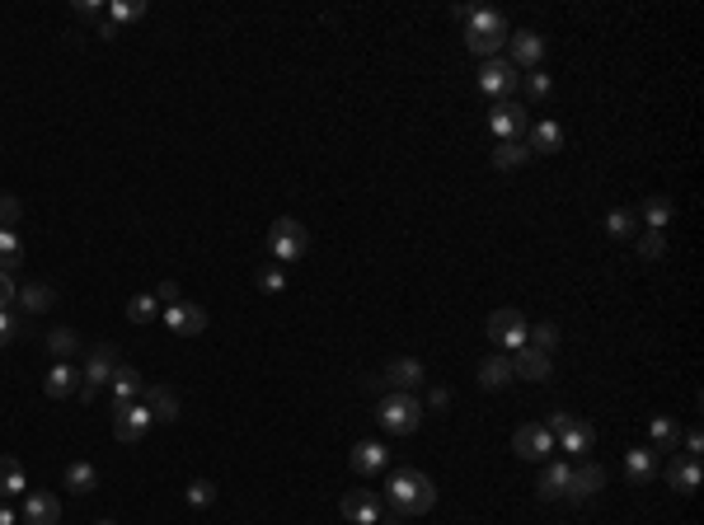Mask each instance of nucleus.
<instances>
[{
	"mask_svg": "<svg viewBox=\"0 0 704 525\" xmlns=\"http://www.w3.org/2000/svg\"><path fill=\"white\" fill-rule=\"evenodd\" d=\"M386 502L399 507L404 516H423L437 507V488H432V479L423 474V469H399V474L386 483Z\"/></svg>",
	"mask_w": 704,
	"mask_h": 525,
	"instance_id": "obj_1",
	"label": "nucleus"
},
{
	"mask_svg": "<svg viewBox=\"0 0 704 525\" xmlns=\"http://www.w3.org/2000/svg\"><path fill=\"white\" fill-rule=\"evenodd\" d=\"M460 19H465V43L474 57L489 62L494 52L507 43V19L498 10H460Z\"/></svg>",
	"mask_w": 704,
	"mask_h": 525,
	"instance_id": "obj_2",
	"label": "nucleus"
},
{
	"mask_svg": "<svg viewBox=\"0 0 704 525\" xmlns=\"http://www.w3.org/2000/svg\"><path fill=\"white\" fill-rule=\"evenodd\" d=\"M310 248V235L296 216H278L273 230H268V254H273V263H296Z\"/></svg>",
	"mask_w": 704,
	"mask_h": 525,
	"instance_id": "obj_3",
	"label": "nucleus"
},
{
	"mask_svg": "<svg viewBox=\"0 0 704 525\" xmlns=\"http://www.w3.org/2000/svg\"><path fill=\"white\" fill-rule=\"evenodd\" d=\"M376 418H381L386 432L409 436V432H418V423H423V403H418L414 394H386L381 403H376Z\"/></svg>",
	"mask_w": 704,
	"mask_h": 525,
	"instance_id": "obj_4",
	"label": "nucleus"
},
{
	"mask_svg": "<svg viewBox=\"0 0 704 525\" xmlns=\"http://www.w3.org/2000/svg\"><path fill=\"white\" fill-rule=\"evenodd\" d=\"M113 371H118V347H113V343H94L90 356H85V371H80V384L99 394L103 384L113 380Z\"/></svg>",
	"mask_w": 704,
	"mask_h": 525,
	"instance_id": "obj_5",
	"label": "nucleus"
},
{
	"mask_svg": "<svg viewBox=\"0 0 704 525\" xmlns=\"http://www.w3.org/2000/svg\"><path fill=\"white\" fill-rule=\"evenodd\" d=\"M489 338H494L498 347L522 352V347H526V319H522V310H494V315H489Z\"/></svg>",
	"mask_w": 704,
	"mask_h": 525,
	"instance_id": "obj_6",
	"label": "nucleus"
},
{
	"mask_svg": "<svg viewBox=\"0 0 704 525\" xmlns=\"http://www.w3.org/2000/svg\"><path fill=\"white\" fill-rule=\"evenodd\" d=\"M489 131L498 136V141H522L526 136V108L517 99H503L489 113Z\"/></svg>",
	"mask_w": 704,
	"mask_h": 525,
	"instance_id": "obj_7",
	"label": "nucleus"
},
{
	"mask_svg": "<svg viewBox=\"0 0 704 525\" xmlns=\"http://www.w3.org/2000/svg\"><path fill=\"white\" fill-rule=\"evenodd\" d=\"M151 423H155V418H151L146 403H127V408L113 413V436L122 441V446H137V441L151 432Z\"/></svg>",
	"mask_w": 704,
	"mask_h": 525,
	"instance_id": "obj_8",
	"label": "nucleus"
},
{
	"mask_svg": "<svg viewBox=\"0 0 704 525\" xmlns=\"http://www.w3.org/2000/svg\"><path fill=\"white\" fill-rule=\"evenodd\" d=\"M165 328L179 338H198L207 328V310L193 306V300H179V306H165Z\"/></svg>",
	"mask_w": 704,
	"mask_h": 525,
	"instance_id": "obj_9",
	"label": "nucleus"
},
{
	"mask_svg": "<svg viewBox=\"0 0 704 525\" xmlns=\"http://www.w3.org/2000/svg\"><path fill=\"white\" fill-rule=\"evenodd\" d=\"M517 66H512V62H498V57H489V62H484L479 66V90L484 94H494V99H503V94H512V90H517Z\"/></svg>",
	"mask_w": 704,
	"mask_h": 525,
	"instance_id": "obj_10",
	"label": "nucleus"
},
{
	"mask_svg": "<svg viewBox=\"0 0 704 525\" xmlns=\"http://www.w3.org/2000/svg\"><path fill=\"white\" fill-rule=\"evenodd\" d=\"M512 451H517L522 460H550L554 436H550L545 427H540V423H526V427L512 432Z\"/></svg>",
	"mask_w": 704,
	"mask_h": 525,
	"instance_id": "obj_11",
	"label": "nucleus"
},
{
	"mask_svg": "<svg viewBox=\"0 0 704 525\" xmlns=\"http://www.w3.org/2000/svg\"><path fill=\"white\" fill-rule=\"evenodd\" d=\"M381 384H390L395 394H414L418 384H423V362H418V356H399V362L386 366Z\"/></svg>",
	"mask_w": 704,
	"mask_h": 525,
	"instance_id": "obj_12",
	"label": "nucleus"
},
{
	"mask_svg": "<svg viewBox=\"0 0 704 525\" xmlns=\"http://www.w3.org/2000/svg\"><path fill=\"white\" fill-rule=\"evenodd\" d=\"M601 488H606V469L587 460V464H578L573 474H568V492H563V497H573V502H587V497H597Z\"/></svg>",
	"mask_w": 704,
	"mask_h": 525,
	"instance_id": "obj_13",
	"label": "nucleus"
},
{
	"mask_svg": "<svg viewBox=\"0 0 704 525\" xmlns=\"http://www.w3.org/2000/svg\"><path fill=\"white\" fill-rule=\"evenodd\" d=\"M507 47H512V62L535 71L540 57H545V38H540L535 29H522V34H507Z\"/></svg>",
	"mask_w": 704,
	"mask_h": 525,
	"instance_id": "obj_14",
	"label": "nucleus"
},
{
	"mask_svg": "<svg viewBox=\"0 0 704 525\" xmlns=\"http://www.w3.org/2000/svg\"><path fill=\"white\" fill-rule=\"evenodd\" d=\"M113 413L118 408H127V403H137V394H146V380H142V371L137 366H122L118 362V371H113Z\"/></svg>",
	"mask_w": 704,
	"mask_h": 525,
	"instance_id": "obj_15",
	"label": "nucleus"
},
{
	"mask_svg": "<svg viewBox=\"0 0 704 525\" xmlns=\"http://www.w3.org/2000/svg\"><path fill=\"white\" fill-rule=\"evenodd\" d=\"M338 511H343L352 525H376V520H381V497H371V492H347Z\"/></svg>",
	"mask_w": 704,
	"mask_h": 525,
	"instance_id": "obj_16",
	"label": "nucleus"
},
{
	"mask_svg": "<svg viewBox=\"0 0 704 525\" xmlns=\"http://www.w3.org/2000/svg\"><path fill=\"white\" fill-rule=\"evenodd\" d=\"M24 516H29V525H57L62 502L52 492H24Z\"/></svg>",
	"mask_w": 704,
	"mask_h": 525,
	"instance_id": "obj_17",
	"label": "nucleus"
},
{
	"mask_svg": "<svg viewBox=\"0 0 704 525\" xmlns=\"http://www.w3.org/2000/svg\"><path fill=\"white\" fill-rule=\"evenodd\" d=\"M146 408H151V418L155 423H179V394L170 390V384H151L146 390Z\"/></svg>",
	"mask_w": 704,
	"mask_h": 525,
	"instance_id": "obj_18",
	"label": "nucleus"
},
{
	"mask_svg": "<svg viewBox=\"0 0 704 525\" xmlns=\"http://www.w3.org/2000/svg\"><path fill=\"white\" fill-rule=\"evenodd\" d=\"M75 384H80V371L71 366V362H57L47 375H43V390H47V399H71L75 394Z\"/></svg>",
	"mask_w": 704,
	"mask_h": 525,
	"instance_id": "obj_19",
	"label": "nucleus"
},
{
	"mask_svg": "<svg viewBox=\"0 0 704 525\" xmlns=\"http://www.w3.org/2000/svg\"><path fill=\"white\" fill-rule=\"evenodd\" d=\"M386 460H390V451L381 441H357V446H352V469H357V474H381Z\"/></svg>",
	"mask_w": 704,
	"mask_h": 525,
	"instance_id": "obj_20",
	"label": "nucleus"
},
{
	"mask_svg": "<svg viewBox=\"0 0 704 525\" xmlns=\"http://www.w3.org/2000/svg\"><path fill=\"white\" fill-rule=\"evenodd\" d=\"M550 352H535V347H522L512 356V375H526V380H545L550 375Z\"/></svg>",
	"mask_w": 704,
	"mask_h": 525,
	"instance_id": "obj_21",
	"label": "nucleus"
},
{
	"mask_svg": "<svg viewBox=\"0 0 704 525\" xmlns=\"http://www.w3.org/2000/svg\"><path fill=\"white\" fill-rule=\"evenodd\" d=\"M559 441H563V451H568V455H587L592 446H597V427L582 423V418H573V423L559 432Z\"/></svg>",
	"mask_w": 704,
	"mask_h": 525,
	"instance_id": "obj_22",
	"label": "nucleus"
},
{
	"mask_svg": "<svg viewBox=\"0 0 704 525\" xmlns=\"http://www.w3.org/2000/svg\"><path fill=\"white\" fill-rule=\"evenodd\" d=\"M526 146H531V155H535V151H540V155L559 151V146H563V127H559V122H550V118H545V122H535V127H531V136H526Z\"/></svg>",
	"mask_w": 704,
	"mask_h": 525,
	"instance_id": "obj_23",
	"label": "nucleus"
},
{
	"mask_svg": "<svg viewBox=\"0 0 704 525\" xmlns=\"http://www.w3.org/2000/svg\"><path fill=\"white\" fill-rule=\"evenodd\" d=\"M667 483H671L676 492H695V488H699V460H690V455H686V460H671V464H667Z\"/></svg>",
	"mask_w": 704,
	"mask_h": 525,
	"instance_id": "obj_24",
	"label": "nucleus"
},
{
	"mask_svg": "<svg viewBox=\"0 0 704 525\" xmlns=\"http://www.w3.org/2000/svg\"><path fill=\"white\" fill-rule=\"evenodd\" d=\"M512 380V356H484L479 362V384L484 390H503Z\"/></svg>",
	"mask_w": 704,
	"mask_h": 525,
	"instance_id": "obj_25",
	"label": "nucleus"
},
{
	"mask_svg": "<svg viewBox=\"0 0 704 525\" xmlns=\"http://www.w3.org/2000/svg\"><path fill=\"white\" fill-rule=\"evenodd\" d=\"M639 226H648V230H667L671 226V198H662V192H658V198H648L643 202V211H639Z\"/></svg>",
	"mask_w": 704,
	"mask_h": 525,
	"instance_id": "obj_26",
	"label": "nucleus"
},
{
	"mask_svg": "<svg viewBox=\"0 0 704 525\" xmlns=\"http://www.w3.org/2000/svg\"><path fill=\"white\" fill-rule=\"evenodd\" d=\"M568 474H573V469H568L563 460H554L550 469H545V474H540V497H545V502H554V497H563L568 492Z\"/></svg>",
	"mask_w": 704,
	"mask_h": 525,
	"instance_id": "obj_27",
	"label": "nucleus"
},
{
	"mask_svg": "<svg viewBox=\"0 0 704 525\" xmlns=\"http://www.w3.org/2000/svg\"><path fill=\"white\" fill-rule=\"evenodd\" d=\"M658 474V455L653 451H625V479L630 483H648Z\"/></svg>",
	"mask_w": 704,
	"mask_h": 525,
	"instance_id": "obj_28",
	"label": "nucleus"
},
{
	"mask_svg": "<svg viewBox=\"0 0 704 525\" xmlns=\"http://www.w3.org/2000/svg\"><path fill=\"white\" fill-rule=\"evenodd\" d=\"M0 492H5V497L29 492V479H24V464H19L15 455H0Z\"/></svg>",
	"mask_w": 704,
	"mask_h": 525,
	"instance_id": "obj_29",
	"label": "nucleus"
},
{
	"mask_svg": "<svg viewBox=\"0 0 704 525\" xmlns=\"http://www.w3.org/2000/svg\"><path fill=\"white\" fill-rule=\"evenodd\" d=\"M606 235H615V239L639 235V207H615V211H606Z\"/></svg>",
	"mask_w": 704,
	"mask_h": 525,
	"instance_id": "obj_30",
	"label": "nucleus"
},
{
	"mask_svg": "<svg viewBox=\"0 0 704 525\" xmlns=\"http://www.w3.org/2000/svg\"><path fill=\"white\" fill-rule=\"evenodd\" d=\"M66 488L71 492H94L99 488V469L90 460H71L66 464Z\"/></svg>",
	"mask_w": 704,
	"mask_h": 525,
	"instance_id": "obj_31",
	"label": "nucleus"
},
{
	"mask_svg": "<svg viewBox=\"0 0 704 525\" xmlns=\"http://www.w3.org/2000/svg\"><path fill=\"white\" fill-rule=\"evenodd\" d=\"M19 306L29 310V315H43V310L57 306V291H52L47 282H34V287H24V291H19Z\"/></svg>",
	"mask_w": 704,
	"mask_h": 525,
	"instance_id": "obj_32",
	"label": "nucleus"
},
{
	"mask_svg": "<svg viewBox=\"0 0 704 525\" xmlns=\"http://www.w3.org/2000/svg\"><path fill=\"white\" fill-rule=\"evenodd\" d=\"M526 155H531V146H526V141H498V146L489 151L494 170H517V164H526Z\"/></svg>",
	"mask_w": 704,
	"mask_h": 525,
	"instance_id": "obj_33",
	"label": "nucleus"
},
{
	"mask_svg": "<svg viewBox=\"0 0 704 525\" xmlns=\"http://www.w3.org/2000/svg\"><path fill=\"white\" fill-rule=\"evenodd\" d=\"M47 352L57 356V362H71V356L80 352V334H75V328H52V334H47Z\"/></svg>",
	"mask_w": 704,
	"mask_h": 525,
	"instance_id": "obj_34",
	"label": "nucleus"
},
{
	"mask_svg": "<svg viewBox=\"0 0 704 525\" xmlns=\"http://www.w3.org/2000/svg\"><path fill=\"white\" fill-rule=\"evenodd\" d=\"M103 15H108V24H113V29H118V24H137V19L146 15V0H113Z\"/></svg>",
	"mask_w": 704,
	"mask_h": 525,
	"instance_id": "obj_35",
	"label": "nucleus"
},
{
	"mask_svg": "<svg viewBox=\"0 0 704 525\" xmlns=\"http://www.w3.org/2000/svg\"><path fill=\"white\" fill-rule=\"evenodd\" d=\"M24 263V239L15 230H0V272H10Z\"/></svg>",
	"mask_w": 704,
	"mask_h": 525,
	"instance_id": "obj_36",
	"label": "nucleus"
},
{
	"mask_svg": "<svg viewBox=\"0 0 704 525\" xmlns=\"http://www.w3.org/2000/svg\"><path fill=\"white\" fill-rule=\"evenodd\" d=\"M155 315H160V300H155L151 291H146V296H132V300H127V319H132V324H151Z\"/></svg>",
	"mask_w": 704,
	"mask_h": 525,
	"instance_id": "obj_37",
	"label": "nucleus"
},
{
	"mask_svg": "<svg viewBox=\"0 0 704 525\" xmlns=\"http://www.w3.org/2000/svg\"><path fill=\"white\" fill-rule=\"evenodd\" d=\"M526 347L554 352V347H559V324H535V328H526Z\"/></svg>",
	"mask_w": 704,
	"mask_h": 525,
	"instance_id": "obj_38",
	"label": "nucleus"
},
{
	"mask_svg": "<svg viewBox=\"0 0 704 525\" xmlns=\"http://www.w3.org/2000/svg\"><path fill=\"white\" fill-rule=\"evenodd\" d=\"M648 432H653V446L658 451H676V441H681V427H676L671 418H653V427H648Z\"/></svg>",
	"mask_w": 704,
	"mask_h": 525,
	"instance_id": "obj_39",
	"label": "nucleus"
},
{
	"mask_svg": "<svg viewBox=\"0 0 704 525\" xmlns=\"http://www.w3.org/2000/svg\"><path fill=\"white\" fill-rule=\"evenodd\" d=\"M259 291H268V296H282L287 291V272L278 267V263H268V267H259Z\"/></svg>",
	"mask_w": 704,
	"mask_h": 525,
	"instance_id": "obj_40",
	"label": "nucleus"
},
{
	"mask_svg": "<svg viewBox=\"0 0 704 525\" xmlns=\"http://www.w3.org/2000/svg\"><path fill=\"white\" fill-rule=\"evenodd\" d=\"M183 497H188V507H211L216 502V483L211 479H193Z\"/></svg>",
	"mask_w": 704,
	"mask_h": 525,
	"instance_id": "obj_41",
	"label": "nucleus"
},
{
	"mask_svg": "<svg viewBox=\"0 0 704 525\" xmlns=\"http://www.w3.org/2000/svg\"><path fill=\"white\" fill-rule=\"evenodd\" d=\"M662 254H667V239H662L658 230H643V235H639V258H648V263H658Z\"/></svg>",
	"mask_w": 704,
	"mask_h": 525,
	"instance_id": "obj_42",
	"label": "nucleus"
},
{
	"mask_svg": "<svg viewBox=\"0 0 704 525\" xmlns=\"http://www.w3.org/2000/svg\"><path fill=\"white\" fill-rule=\"evenodd\" d=\"M19 216H24L19 198H15V192H0V230H15V226H19Z\"/></svg>",
	"mask_w": 704,
	"mask_h": 525,
	"instance_id": "obj_43",
	"label": "nucleus"
},
{
	"mask_svg": "<svg viewBox=\"0 0 704 525\" xmlns=\"http://www.w3.org/2000/svg\"><path fill=\"white\" fill-rule=\"evenodd\" d=\"M545 94H550V75L540 71V66H535V71H526V99H535V103H540Z\"/></svg>",
	"mask_w": 704,
	"mask_h": 525,
	"instance_id": "obj_44",
	"label": "nucleus"
},
{
	"mask_svg": "<svg viewBox=\"0 0 704 525\" xmlns=\"http://www.w3.org/2000/svg\"><path fill=\"white\" fill-rule=\"evenodd\" d=\"M19 338V315L15 310H0V347Z\"/></svg>",
	"mask_w": 704,
	"mask_h": 525,
	"instance_id": "obj_45",
	"label": "nucleus"
},
{
	"mask_svg": "<svg viewBox=\"0 0 704 525\" xmlns=\"http://www.w3.org/2000/svg\"><path fill=\"white\" fill-rule=\"evenodd\" d=\"M681 446H686V455H690V460H699V451H704V436H699V427L681 432Z\"/></svg>",
	"mask_w": 704,
	"mask_h": 525,
	"instance_id": "obj_46",
	"label": "nucleus"
},
{
	"mask_svg": "<svg viewBox=\"0 0 704 525\" xmlns=\"http://www.w3.org/2000/svg\"><path fill=\"white\" fill-rule=\"evenodd\" d=\"M19 300V291H15V282H10V272H0V310H10Z\"/></svg>",
	"mask_w": 704,
	"mask_h": 525,
	"instance_id": "obj_47",
	"label": "nucleus"
},
{
	"mask_svg": "<svg viewBox=\"0 0 704 525\" xmlns=\"http://www.w3.org/2000/svg\"><path fill=\"white\" fill-rule=\"evenodd\" d=\"M155 300H160V306H179L183 296H179V287H174V282H160V287H155Z\"/></svg>",
	"mask_w": 704,
	"mask_h": 525,
	"instance_id": "obj_48",
	"label": "nucleus"
},
{
	"mask_svg": "<svg viewBox=\"0 0 704 525\" xmlns=\"http://www.w3.org/2000/svg\"><path fill=\"white\" fill-rule=\"evenodd\" d=\"M75 15H85V19H99V15H103V5H99V0H80V5H75Z\"/></svg>",
	"mask_w": 704,
	"mask_h": 525,
	"instance_id": "obj_49",
	"label": "nucleus"
},
{
	"mask_svg": "<svg viewBox=\"0 0 704 525\" xmlns=\"http://www.w3.org/2000/svg\"><path fill=\"white\" fill-rule=\"evenodd\" d=\"M451 403V390H432V408H446Z\"/></svg>",
	"mask_w": 704,
	"mask_h": 525,
	"instance_id": "obj_50",
	"label": "nucleus"
},
{
	"mask_svg": "<svg viewBox=\"0 0 704 525\" xmlns=\"http://www.w3.org/2000/svg\"><path fill=\"white\" fill-rule=\"evenodd\" d=\"M0 525H15V511L10 507H0Z\"/></svg>",
	"mask_w": 704,
	"mask_h": 525,
	"instance_id": "obj_51",
	"label": "nucleus"
},
{
	"mask_svg": "<svg viewBox=\"0 0 704 525\" xmlns=\"http://www.w3.org/2000/svg\"><path fill=\"white\" fill-rule=\"evenodd\" d=\"M99 525H113V520H99Z\"/></svg>",
	"mask_w": 704,
	"mask_h": 525,
	"instance_id": "obj_52",
	"label": "nucleus"
}]
</instances>
